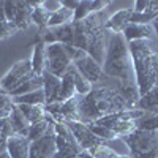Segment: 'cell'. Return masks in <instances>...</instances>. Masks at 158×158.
<instances>
[{"label":"cell","instance_id":"1","mask_svg":"<svg viewBox=\"0 0 158 158\" xmlns=\"http://www.w3.org/2000/svg\"><path fill=\"white\" fill-rule=\"evenodd\" d=\"M77 111L82 123H92L104 115L128 109L117 89L94 84V89L87 95L77 97Z\"/></svg>","mask_w":158,"mask_h":158},{"label":"cell","instance_id":"2","mask_svg":"<svg viewBox=\"0 0 158 158\" xmlns=\"http://www.w3.org/2000/svg\"><path fill=\"white\" fill-rule=\"evenodd\" d=\"M106 21V13L100 11L92 13L82 21L73 22V46L85 51L98 63L104 60V54H106L108 30L104 29Z\"/></svg>","mask_w":158,"mask_h":158},{"label":"cell","instance_id":"3","mask_svg":"<svg viewBox=\"0 0 158 158\" xmlns=\"http://www.w3.org/2000/svg\"><path fill=\"white\" fill-rule=\"evenodd\" d=\"M103 74L117 79L118 82H136L128 43L122 33H111L108 36Z\"/></svg>","mask_w":158,"mask_h":158},{"label":"cell","instance_id":"4","mask_svg":"<svg viewBox=\"0 0 158 158\" xmlns=\"http://www.w3.org/2000/svg\"><path fill=\"white\" fill-rule=\"evenodd\" d=\"M131 62H133L135 81L139 92V97L147 94L155 87L156 81V67H158V54L152 51L149 40L128 43Z\"/></svg>","mask_w":158,"mask_h":158},{"label":"cell","instance_id":"5","mask_svg":"<svg viewBox=\"0 0 158 158\" xmlns=\"http://www.w3.org/2000/svg\"><path fill=\"white\" fill-rule=\"evenodd\" d=\"M133 158H158V138L156 131L133 130L120 138Z\"/></svg>","mask_w":158,"mask_h":158},{"label":"cell","instance_id":"6","mask_svg":"<svg viewBox=\"0 0 158 158\" xmlns=\"http://www.w3.org/2000/svg\"><path fill=\"white\" fill-rule=\"evenodd\" d=\"M44 56H46V68L44 71L54 74L57 77H62L67 71V68L71 65V60L65 51V46L60 43L54 44H44Z\"/></svg>","mask_w":158,"mask_h":158},{"label":"cell","instance_id":"7","mask_svg":"<svg viewBox=\"0 0 158 158\" xmlns=\"http://www.w3.org/2000/svg\"><path fill=\"white\" fill-rule=\"evenodd\" d=\"M54 133H56V146H57V153L54 158H76L82 152L81 146L76 142L71 130L65 123H56Z\"/></svg>","mask_w":158,"mask_h":158},{"label":"cell","instance_id":"8","mask_svg":"<svg viewBox=\"0 0 158 158\" xmlns=\"http://www.w3.org/2000/svg\"><path fill=\"white\" fill-rule=\"evenodd\" d=\"M32 76H33V73H32L30 60H19L18 63H15L8 70V73L2 79H0V89L3 92H6V94H10L11 90L18 89L25 81H29Z\"/></svg>","mask_w":158,"mask_h":158},{"label":"cell","instance_id":"9","mask_svg":"<svg viewBox=\"0 0 158 158\" xmlns=\"http://www.w3.org/2000/svg\"><path fill=\"white\" fill-rule=\"evenodd\" d=\"M56 153H57V146H56L54 127L43 138L32 141L29 146V158H54Z\"/></svg>","mask_w":158,"mask_h":158},{"label":"cell","instance_id":"10","mask_svg":"<svg viewBox=\"0 0 158 158\" xmlns=\"http://www.w3.org/2000/svg\"><path fill=\"white\" fill-rule=\"evenodd\" d=\"M65 125L71 130V133H73L76 142L81 146L82 150L90 152L92 149H95L97 146H100V144L104 142L103 139H100L98 136H95L94 133H92L90 128L87 127V123H82V122H67Z\"/></svg>","mask_w":158,"mask_h":158},{"label":"cell","instance_id":"11","mask_svg":"<svg viewBox=\"0 0 158 158\" xmlns=\"http://www.w3.org/2000/svg\"><path fill=\"white\" fill-rule=\"evenodd\" d=\"M43 43L44 44H73V22L71 24H65L60 27H52V29H44L43 30Z\"/></svg>","mask_w":158,"mask_h":158},{"label":"cell","instance_id":"12","mask_svg":"<svg viewBox=\"0 0 158 158\" xmlns=\"http://www.w3.org/2000/svg\"><path fill=\"white\" fill-rule=\"evenodd\" d=\"M73 65L76 67V70L81 73L89 82H92V84L101 82V79L104 77L101 65H100L95 59H92L90 56H87V57H84V59H81V60L74 62Z\"/></svg>","mask_w":158,"mask_h":158},{"label":"cell","instance_id":"13","mask_svg":"<svg viewBox=\"0 0 158 158\" xmlns=\"http://www.w3.org/2000/svg\"><path fill=\"white\" fill-rule=\"evenodd\" d=\"M123 38L127 40V43L131 41H139V40H149L153 36V29L150 24H133L128 22L127 27L122 32Z\"/></svg>","mask_w":158,"mask_h":158},{"label":"cell","instance_id":"14","mask_svg":"<svg viewBox=\"0 0 158 158\" xmlns=\"http://www.w3.org/2000/svg\"><path fill=\"white\" fill-rule=\"evenodd\" d=\"M41 77H43V92H44L46 104L57 103L59 92H60V84H62V77H57V76L51 74L48 71H44L41 74Z\"/></svg>","mask_w":158,"mask_h":158},{"label":"cell","instance_id":"15","mask_svg":"<svg viewBox=\"0 0 158 158\" xmlns=\"http://www.w3.org/2000/svg\"><path fill=\"white\" fill-rule=\"evenodd\" d=\"M38 5L40 2H16V18L13 21L16 30H24L29 27V24L32 22V10Z\"/></svg>","mask_w":158,"mask_h":158},{"label":"cell","instance_id":"16","mask_svg":"<svg viewBox=\"0 0 158 158\" xmlns=\"http://www.w3.org/2000/svg\"><path fill=\"white\" fill-rule=\"evenodd\" d=\"M30 141L22 136H11L6 141V153L10 158H29Z\"/></svg>","mask_w":158,"mask_h":158},{"label":"cell","instance_id":"17","mask_svg":"<svg viewBox=\"0 0 158 158\" xmlns=\"http://www.w3.org/2000/svg\"><path fill=\"white\" fill-rule=\"evenodd\" d=\"M131 13H133V10H127V8L118 10L117 13L108 18V21L104 22V29L111 33H122L123 29L127 27V24L130 22Z\"/></svg>","mask_w":158,"mask_h":158},{"label":"cell","instance_id":"18","mask_svg":"<svg viewBox=\"0 0 158 158\" xmlns=\"http://www.w3.org/2000/svg\"><path fill=\"white\" fill-rule=\"evenodd\" d=\"M73 68L74 65L71 63L67 68L65 74L62 76V84H60V92H59V98L57 103H65L76 97V87H74V77H73Z\"/></svg>","mask_w":158,"mask_h":158},{"label":"cell","instance_id":"19","mask_svg":"<svg viewBox=\"0 0 158 158\" xmlns=\"http://www.w3.org/2000/svg\"><path fill=\"white\" fill-rule=\"evenodd\" d=\"M10 120H11V125H13V131H15L16 136H22V138H27L29 135V130H30V122L24 117V114L19 111V108L13 106L11 112H10Z\"/></svg>","mask_w":158,"mask_h":158},{"label":"cell","instance_id":"20","mask_svg":"<svg viewBox=\"0 0 158 158\" xmlns=\"http://www.w3.org/2000/svg\"><path fill=\"white\" fill-rule=\"evenodd\" d=\"M54 125H56V120L46 112V117L43 118V120L35 122V123H30V130H29L27 139L32 142V141H36V139H40V138H43Z\"/></svg>","mask_w":158,"mask_h":158},{"label":"cell","instance_id":"21","mask_svg":"<svg viewBox=\"0 0 158 158\" xmlns=\"http://www.w3.org/2000/svg\"><path fill=\"white\" fill-rule=\"evenodd\" d=\"M138 109L149 112V114H158V87L155 85L147 94H144L138 100Z\"/></svg>","mask_w":158,"mask_h":158},{"label":"cell","instance_id":"22","mask_svg":"<svg viewBox=\"0 0 158 158\" xmlns=\"http://www.w3.org/2000/svg\"><path fill=\"white\" fill-rule=\"evenodd\" d=\"M32 73L35 76H41L44 73L46 68V56H44V43H38L33 46V52H32Z\"/></svg>","mask_w":158,"mask_h":158},{"label":"cell","instance_id":"23","mask_svg":"<svg viewBox=\"0 0 158 158\" xmlns=\"http://www.w3.org/2000/svg\"><path fill=\"white\" fill-rule=\"evenodd\" d=\"M13 103L15 104H32V106H44L46 98H44V92L43 89L30 92L21 97H13Z\"/></svg>","mask_w":158,"mask_h":158},{"label":"cell","instance_id":"24","mask_svg":"<svg viewBox=\"0 0 158 158\" xmlns=\"http://www.w3.org/2000/svg\"><path fill=\"white\" fill-rule=\"evenodd\" d=\"M43 89V77L41 76H32L29 81H25L22 85H19L18 89L11 90L10 92V97H21V95H25V94H30V92H35V90H40Z\"/></svg>","mask_w":158,"mask_h":158},{"label":"cell","instance_id":"25","mask_svg":"<svg viewBox=\"0 0 158 158\" xmlns=\"http://www.w3.org/2000/svg\"><path fill=\"white\" fill-rule=\"evenodd\" d=\"M19 108V111L24 114V117L27 118L30 123L40 122L46 117V111L44 106H32V104H16Z\"/></svg>","mask_w":158,"mask_h":158},{"label":"cell","instance_id":"26","mask_svg":"<svg viewBox=\"0 0 158 158\" xmlns=\"http://www.w3.org/2000/svg\"><path fill=\"white\" fill-rule=\"evenodd\" d=\"M73 22V11L67 10V8H60L56 13H52L51 18H49V24H48V29L52 27H60V25L65 24H71Z\"/></svg>","mask_w":158,"mask_h":158},{"label":"cell","instance_id":"27","mask_svg":"<svg viewBox=\"0 0 158 158\" xmlns=\"http://www.w3.org/2000/svg\"><path fill=\"white\" fill-rule=\"evenodd\" d=\"M135 127L136 130H142V131H156L158 130V114L144 112L142 117L135 120Z\"/></svg>","mask_w":158,"mask_h":158},{"label":"cell","instance_id":"28","mask_svg":"<svg viewBox=\"0 0 158 158\" xmlns=\"http://www.w3.org/2000/svg\"><path fill=\"white\" fill-rule=\"evenodd\" d=\"M49 18H51V13H49V11H46V10L41 6V2H40V5H38V6H35V8L32 10L30 21H32L33 24H36V25H38V29L44 30V29H48Z\"/></svg>","mask_w":158,"mask_h":158},{"label":"cell","instance_id":"29","mask_svg":"<svg viewBox=\"0 0 158 158\" xmlns=\"http://www.w3.org/2000/svg\"><path fill=\"white\" fill-rule=\"evenodd\" d=\"M73 77H74V87H76V95L77 97H84L94 89V84L89 82L87 79L76 70V67L73 68Z\"/></svg>","mask_w":158,"mask_h":158},{"label":"cell","instance_id":"30","mask_svg":"<svg viewBox=\"0 0 158 158\" xmlns=\"http://www.w3.org/2000/svg\"><path fill=\"white\" fill-rule=\"evenodd\" d=\"M90 153L94 155L95 158H133L131 155H118L115 153L111 147H108L106 144H100V146H97L95 149H92Z\"/></svg>","mask_w":158,"mask_h":158},{"label":"cell","instance_id":"31","mask_svg":"<svg viewBox=\"0 0 158 158\" xmlns=\"http://www.w3.org/2000/svg\"><path fill=\"white\" fill-rule=\"evenodd\" d=\"M87 127L90 128V131L94 133L95 136H98L100 139H103V141H112V139H115L117 138V135L114 133L112 130H109V128H106V127H101V125H97V123H87Z\"/></svg>","mask_w":158,"mask_h":158},{"label":"cell","instance_id":"32","mask_svg":"<svg viewBox=\"0 0 158 158\" xmlns=\"http://www.w3.org/2000/svg\"><path fill=\"white\" fill-rule=\"evenodd\" d=\"M90 15H92V2H89V0H82V2L77 3V8L73 13V22L82 21V19L89 18Z\"/></svg>","mask_w":158,"mask_h":158},{"label":"cell","instance_id":"33","mask_svg":"<svg viewBox=\"0 0 158 158\" xmlns=\"http://www.w3.org/2000/svg\"><path fill=\"white\" fill-rule=\"evenodd\" d=\"M63 46H65V44H63ZM65 51H67V54H68L71 63H74V62H77V60H81V59H84V57L89 56L85 51H82L81 48H76V46H73V44L65 46Z\"/></svg>","mask_w":158,"mask_h":158},{"label":"cell","instance_id":"34","mask_svg":"<svg viewBox=\"0 0 158 158\" xmlns=\"http://www.w3.org/2000/svg\"><path fill=\"white\" fill-rule=\"evenodd\" d=\"M0 135H2L3 138H11L15 136V131H13V125H11V120L10 117H3L0 118Z\"/></svg>","mask_w":158,"mask_h":158},{"label":"cell","instance_id":"35","mask_svg":"<svg viewBox=\"0 0 158 158\" xmlns=\"http://www.w3.org/2000/svg\"><path fill=\"white\" fill-rule=\"evenodd\" d=\"M13 106H15V103H13V98L10 97V94H6V92H3L0 89V109L11 112Z\"/></svg>","mask_w":158,"mask_h":158},{"label":"cell","instance_id":"36","mask_svg":"<svg viewBox=\"0 0 158 158\" xmlns=\"http://www.w3.org/2000/svg\"><path fill=\"white\" fill-rule=\"evenodd\" d=\"M16 27H15V24L13 22H0V40H6L10 38L13 33H16Z\"/></svg>","mask_w":158,"mask_h":158},{"label":"cell","instance_id":"37","mask_svg":"<svg viewBox=\"0 0 158 158\" xmlns=\"http://www.w3.org/2000/svg\"><path fill=\"white\" fill-rule=\"evenodd\" d=\"M5 5V19L6 22H13L16 18V2H11V0H6L3 2Z\"/></svg>","mask_w":158,"mask_h":158},{"label":"cell","instance_id":"38","mask_svg":"<svg viewBox=\"0 0 158 158\" xmlns=\"http://www.w3.org/2000/svg\"><path fill=\"white\" fill-rule=\"evenodd\" d=\"M41 6L52 15L62 8V0H41Z\"/></svg>","mask_w":158,"mask_h":158},{"label":"cell","instance_id":"39","mask_svg":"<svg viewBox=\"0 0 158 158\" xmlns=\"http://www.w3.org/2000/svg\"><path fill=\"white\" fill-rule=\"evenodd\" d=\"M108 5H109L108 0H95V2H92V13H100Z\"/></svg>","mask_w":158,"mask_h":158},{"label":"cell","instance_id":"40","mask_svg":"<svg viewBox=\"0 0 158 158\" xmlns=\"http://www.w3.org/2000/svg\"><path fill=\"white\" fill-rule=\"evenodd\" d=\"M149 2L150 0H136L135 2V6H133V11L135 13H144L149 6Z\"/></svg>","mask_w":158,"mask_h":158},{"label":"cell","instance_id":"41","mask_svg":"<svg viewBox=\"0 0 158 158\" xmlns=\"http://www.w3.org/2000/svg\"><path fill=\"white\" fill-rule=\"evenodd\" d=\"M77 3H79V2H76V0H62V6L67 8V10H70V11H73V13H74V10L77 8Z\"/></svg>","mask_w":158,"mask_h":158},{"label":"cell","instance_id":"42","mask_svg":"<svg viewBox=\"0 0 158 158\" xmlns=\"http://www.w3.org/2000/svg\"><path fill=\"white\" fill-rule=\"evenodd\" d=\"M6 138H3L2 135H0V153H5L6 152Z\"/></svg>","mask_w":158,"mask_h":158},{"label":"cell","instance_id":"43","mask_svg":"<svg viewBox=\"0 0 158 158\" xmlns=\"http://www.w3.org/2000/svg\"><path fill=\"white\" fill-rule=\"evenodd\" d=\"M150 25H152V29H153V33L156 35V38H158V16L150 22Z\"/></svg>","mask_w":158,"mask_h":158},{"label":"cell","instance_id":"44","mask_svg":"<svg viewBox=\"0 0 158 158\" xmlns=\"http://www.w3.org/2000/svg\"><path fill=\"white\" fill-rule=\"evenodd\" d=\"M5 5L3 2H0V22H5Z\"/></svg>","mask_w":158,"mask_h":158},{"label":"cell","instance_id":"45","mask_svg":"<svg viewBox=\"0 0 158 158\" xmlns=\"http://www.w3.org/2000/svg\"><path fill=\"white\" fill-rule=\"evenodd\" d=\"M76 158H95V156H94V155H92L90 152H87V150H82V152H81V153H79V155H77Z\"/></svg>","mask_w":158,"mask_h":158},{"label":"cell","instance_id":"46","mask_svg":"<svg viewBox=\"0 0 158 158\" xmlns=\"http://www.w3.org/2000/svg\"><path fill=\"white\" fill-rule=\"evenodd\" d=\"M8 115H10V112H6V111H2V109H0V118L8 117Z\"/></svg>","mask_w":158,"mask_h":158},{"label":"cell","instance_id":"47","mask_svg":"<svg viewBox=\"0 0 158 158\" xmlns=\"http://www.w3.org/2000/svg\"><path fill=\"white\" fill-rule=\"evenodd\" d=\"M0 158H10V156H8V153L5 152V153H0Z\"/></svg>","mask_w":158,"mask_h":158},{"label":"cell","instance_id":"48","mask_svg":"<svg viewBox=\"0 0 158 158\" xmlns=\"http://www.w3.org/2000/svg\"><path fill=\"white\" fill-rule=\"evenodd\" d=\"M156 138H158V130H156Z\"/></svg>","mask_w":158,"mask_h":158},{"label":"cell","instance_id":"49","mask_svg":"<svg viewBox=\"0 0 158 158\" xmlns=\"http://www.w3.org/2000/svg\"><path fill=\"white\" fill-rule=\"evenodd\" d=\"M156 87H158V84H156Z\"/></svg>","mask_w":158,"mask_h":158}]
</instances>
